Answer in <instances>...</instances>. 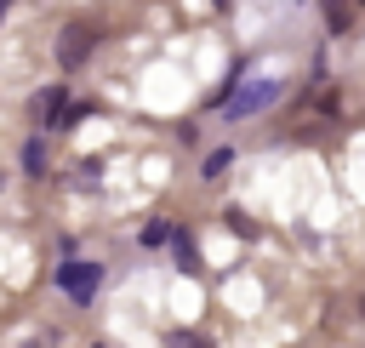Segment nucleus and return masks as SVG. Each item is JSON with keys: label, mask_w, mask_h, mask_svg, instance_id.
Segmentation results:
<instances>
[{"label": "nucleus", "mask_w": 365, "mask_h": 348, "mask_svg": "<svg viewBox=\"0 0 365 348\" xmlns=\"http://www.w3.org/2000/svg\"><path fill=\"white\" fill-rule=\"evenodd\" d=\"M97 285H103V262H86V257H63L57 262V291L68 302H91Z\"/></svg>", "instance_id": "obj_1"}, {"label": "nucleus", "mask_w": 365, "mask_h": 348, "mask_svg": "<svg viewBox=\"0 0 365 348\" xmlns=\"http://www.w3.org/2000/svg\"><path fill=\"white\" fill-rule=\"evenodd\" d=\"M279 91H285L279 80H251V86H234V91L222 97V114H228V120H245V114L268 108V103H274Z\"/></svg>", "instance_id": "obj_2"}, {"label": "nucleus", "mask_w": 365, "mask_h": 348, "mask_svg": "<svg viewBox=\"0 0 365 348\" xmlns=\"http://www.w3.org/2000/svg\"><path fill=\"white\" fill-rule=\"evenodd\" d=\"M91 46H97V29H91V23H68V29L57 34V63H63V68H80V63L91 57Z\"/></svg>", "instance_id": "obj_3"}, {"label": "nucleus", "mask_w": 365, "mask_h": 348, "mask_svg": "<svg viewBox=\"0 0 365 348\" xmlns=\"http://www.w3.org/2000/svg\"><path fill=\"white\" fill-rule=\"evenodd\" d=\"M23 171H29V177H40V171H46V143H40V137H29V143H23Z\"/></svg>", "instance_id": "obj_4"}, {"label": "nucleus", "mask_w": 365, "mask_h": 348, "mask_svg": "<svg viewBox=\"0 0 365 348\" xmlns=\"http://www.w3.org/2000/svg\"><path fill=\"white\" fill-rule=\"evenodd\" d=\"M63 103H68V97H63V91H57V86H46V91H40V97H34V108H40V114H46V120H51V126H57V108H63Z\"/></svg>", "instance_id": "obj_5"}, {"label": "nucleus", "mask_w": 365, "mask_h": 348, "mask_svg": "<svg viewBox=\"0 0 365 348\" xmlns=\"http://www.w3.org/2000/svg\"><path fill=\"white\" fill-rule=\"evenodd\" d=\"M171 234H177L171 222H148V228H143V245H148V251H160V245H171Z\"/></svg>", "instance_id": "obj_6"}, {"label": "nucleus", "mask_w": 365, "mask_h": 348, "mask_svg": "<svg viewBox=\"0 0 365 348\" xmlns=\"http://www.w3.org/2000/svg\"><path fill=\"white\" fill-rule=\"evenodd\" d=\"M171 245H177V262H182V268H200V251H194L188 234H171Z\"/></svg>", "instance_id": "obj_7"}, {"label": "nucleus", "mask_w": 365, "mask_h": 348, "mask_svg": "<svg viewBox=\"0 0 365 348\" xmlns=\"http://www.w3.org/2000/svg\"><path fill=\"white\" fill-rule=\"evenodd\" d=\"M325 23H331V29H348V23H354L348 0H331V6H325Z\"/></svg>", "instance_id": "obj_8"}, {"label": "nucleus", "mask_w": 365, "mask_h": 348, "mask_svg": "<svg viewBox=\"0 0 365 348\" xmlns=\"http://www.w3.org/2000/svg\"><path fill=\"white\" fill-rule=\"evenodd\" d=\"M228 160H234V148H211V154H205V177H222Z\"/></svg>", "instance_id": "obj_9"}, {"label": "nucleus", "mask_w": 365, "mask_h": 348, "mask_svg": "<svg viewBox=\"0 0 365 348\" xmlns=\"http://www.w3.org/2000/svg\"><path fill=\"white\" fill-rule=\"evenodd\" d=\"M171 348H211V337H188L182 331V337H171Z\"/></svg>", "instance_id": "obj_10"}, {"label": "nucleus", "mask_w": 365, "mask_h": 348, "mask_svg": "<svg viewBox=\"0 0 365 348\" xmlns=\"http://www.w3.org/2000/svg\"><path fill=\"white\" fill-rule=\"evenodd\" d=\"M228 6H234V0H217V11H228Z\"/></svg>", "instance_id": "obj_11"}, {"label": "nucleus", "mask_w": 365, "mask_h": 348, "mask_svg": "<svg viewBox=\"0 0 365 348\" xmlns=\"http://www.w3.org/2000/svg\"><path fill=\"white\" fill-rule=\"evenodd\" d=\"M6 6H11V0H0V17H6Z\"/></svg>", "instance_id": "obj_12"}]
</instances>
